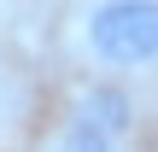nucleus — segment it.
Wrapping results in <instances>:
<instances>
[{
    "instance_id": "f257e3e1",
    "label": "nucleus",
    "mask_w": 158,
    "mask_h": 152,
    "mask_svg": "<svg viewBox=\"0 0 158 152\" xmlns=\"http://www.w3.org/2000/svg\"><path fill=\"white\" fill-rule=\"evenodd\" d=\"M88 53L117 70L158 64V0H100L88 12Z\"/></svg>"
},
{
    "instance_id": "f03ea898",
    "label": "nucleus",
    "mask_w": 158,
    "mask_h": 152,
    "mask_svg": "<svg viewBox=\"0 0 158 152\" xmlns=\"http://www.w3.org/2000/svg\"><path fill=\"white\" fill-rule=\"evenodd\" d=\"M129 123H135L129 100H123L117 88H100V94H88V100L76 105V117H70L64 141H70V146H111V141H123V129H129Z\"/></svg>"
}]
</instances>
